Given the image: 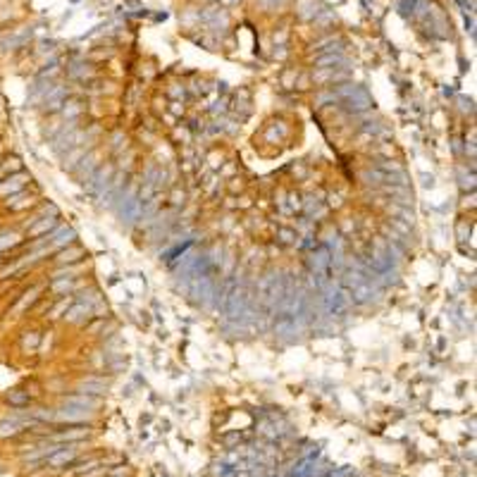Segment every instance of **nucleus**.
<instances>
[{"label":"nucleus","instance_id":"obj_1","mask_svg":"<svg viewBox=\"0 0 477 477\" xmlns=\"http://www.w3.org/2000/svg\"><path fill=\"white\" fill-rule=\"evenodd\" d=\"M79 453H81V442L63 444V446H60L55 453H50V456L43 461V465H46V468H50V470H60V468H65V465L74 463Z\"/></svg>","mask_w":477,"mask_h":477},{"label":"nucleus","instance_id":"obj_2","mask_svg":"<svg viewBox=\"0 0 477 477\" xmlns=\"http://www.w3.org/2000/svg\"><path fill=\"white\" fill-rule=\"evenodd\" d=\"M93 420V413L91 410H81V408H72V406H63V408H55L53 413V425H86V422Z\"/></svg>","mask_w":477,"mask_h":477},{"label":"nucleus","instance_id":"obj_3","mask_svg":"<svg viewBox=\"0 0 477 477\" xmlns=\"http://www.w3.org/2000/svg\"><path fill=\"white\" fill-rule=\"evenodd\" d=\"M112 179V170L105 165H98V170L93 174H91L89 179L84 181V186H86V191H89L93 198H100L103 196V191L108 189V184H110Z\"/></svg>","mask_w":477,"mask_h":477},{"label":"nucleus","instance_id":"obj_4","mask_svg":"<svg viewBox=\"0 0 477 477\" xmlns=\"http://www.w3.org/2000/svg\"><path fill=\"white\" fill-rule=\"evenodd\" d=\"M341 103H344V110L346 112L360 115V112H367L370 108H372V98H370V93H367L365 89L356 86V89H353V93H348V96H346Z\"/></svg>","mask_w":477,"mask_h":477},{"label":"nucleus","instance_id":"obj_5","mask_svg":"<svg viewBox=\"0 0 477 477\" xmlns=\"http://www.w3.org/2000/svg\"><path fill=\"white\" fill-rule=\"evenodd\" d=\"M89 429H86V425H74V427L69 429H57V432H53V434L48 437V442L53 444H72V442H84V439H89Z\"/></svg>","mask_w":477,"mask_h":477},{"label":"nucleus","instance_id":"obj_6","mask_svg":"<svg viewBox=\"0 0 477 477\" xmlns=\"http://www.w3.org/2000/svg\"><path fill=\"white\" fill-rule=\"evenodd\" d=\"M110 389V382L103 380V377H84L76 384V394H89V396H105Z\"/></svg>","mask_w":477,"mask_h":477},{"label":"nucleus","instance_id":"obj_7","mask_svg":"<svg viewBox=\"0 0 477 477\" xmlns=\"http://www.w3.org/2000/svg\"><path fill=\"white\" fill-rule=\"evenodd\" d=\"M63 406H72V408H81V410L96 413V410L103 406V399L89 396V394H69V396H65L63 399Z\"/></svg>","mask_w":477,"mask_h":477},{"label":"nucleus","instance_id":"obj_8","mask_svg":"<svg viewBox=\"0 0 477 477\" xmlns=\"http://www.w3.org/2000/svg\"><path fill=\"white\" fill-rule=\"evenodd\" d=\"M377 294H380V289H377V284H372L370 279H367V282H363L360 286H356V289L348 291V296H351V303H356V305H367V303H372L375 298H377Z\"/></svg>","mask_w":477,"mask_h":477},{"label":"nucleus","instance_id":"obj_9","mask_svg":"<svg viewBox=\"0 0 477 477\" xmlns=\"http://www.w3.org/2000/svg\"><path fill=\"white\" fill-rule=\"evenodd\" d=\"M41 103L46 112H60L65 108V103H67V86H53Z\"/></svg>","mask_w":477,"mask_h":477},{"label":"nucleus","instance_id":"obj_10","mask_svg":"<svg viewBox=\"0 0 477 477\" xmlns=\"http://www.w3.org/2000/svg\"><path fill=\"white\" fill-rule=\"evenodd\" d=\"M91 315H93V308H91V305L81 303V301H74V303L67 308V313H65V320H67L69 325H84Z\"/></svg>","mask_w":477,"mask_h":477},{"label":"nucleus","instance_id":"obj_11","mask_svg":"<svg viewBox=\"0 0 477 477\" xmlns=\"http://www.w3.org/2000/svg\"><path fill=\"white\" fill-rule=\"evenodd\" d=\"M96 170H98V153H86L81 158V162L74 167V174L79 181H86Z\"/></svg>","mask_w":477,"mask_h":477},{"label":"nucleus","instance_id":"obj_12","mask_svg":"<svg viewBox=\"0 0 477 477\" xmlns=\"http://www.w3.org/2000/svg\"><path fill=\"white\" fill-rule=\"evenodd\" d=\"M27 181H29L27 172H14L0 184V191H3V194H17V191H24Z\"/></svg>","mask_w":477,"mask_h":477},{"label":"nucleus","instance_id":"obj_13","mask_svg":"<svg viewBox=\"0 0 477 477\" xmlns=\"http://www.w3.org/2000/svg\"><path fill=\"white\" fill-rule=\"evenodd\" d=\"M55 227H57V217H38V220H34V224L29 227V236L41 239V236H48Z\"/></svg>","mask_w":477,"mask_h":477},{"label":"nucleus","instance_id":"obj_14","mask_svg":"<svg viewBox=\"0 0 477 477\" xmlns=\"http://www.w3.org/2000/svg\"><path fill=\"white\" fill-rule=\"evenodd\" d=\"M24 422L19 420V418H14V415H10V418H5V420H0V439H7V437H17L24 432Z\"/></svg>","mask_w":477,"mask_h":477},{"label":"nucleus","instance_id":"obj_15","mask_svg":"<svg viewBox=\"0 0 477 477\" xmlns=\"http://www.w3.org/2000/svg\"><path fill=\"white\" fill-rule=\"evenodd\" d=\"M341 65H346V57L341 53H327L315 60V69H341Z\"/></svg>","mask_w":477,"mask_h":477},{"label":"nucleus","instance_id":"obj_16","mask_svg":"<svg viewBox=\"0 0 477 477\" xmlns=\"http://www.w3.org/2000/svg\"><path fill=\"white\" fill-rule=\"evenodd\" d=\"M29 38H31V31H29V29H22V31H17L14 36H7L0 46H3V50H17V48H22Z\"/></svg>","mask_w":477,"mask_h":477},{"label":"nucleus","instance_id":"obj_17","mask_svg":"<svg viewBox=\"0 0 477 477\" xmlns=\"http://www.w3.org/2000/svg\"><path fill=\"white\" fill-rule=\"evenodd\" d=\"M84 258V248H79V246H69V248H63L60 253H57V265H72V263H76V260H81Z\"/></svg>","mask_w":477,"mask_h":477},{"label":"nucleus","instance_id":"obj_18","mask_svg":"<svg viewBox=\"0 0 477 477\" xmlns=\"http://www.w3.org/2000/svg\"><path fill=\"white\" fill-rule=\"evenodd\" d=\"M5 205L10 208V210H24L27 205H31V196L27 194V191H17V194H10L7 196Z\"/></svg>","mask_w":477,"mask_h":477},{"label":"nucleus","instance_id":"obj_19","mask_svg":"<svg viewBox=\"0 0 477 477\" xmlns=\"http://www.w3.org/2000/svg\"><path fill=\"white\" fill-rule=\"evenodd\" d=\"M74 289H76L74 277H57L50 284V291H55V294H69V291H74Z\"/></svg>","mask_w":477,"mask_h":477},{"label":"nucleus","instance_id":"obj_20","mask_svg":"<svg viewBox=\"0 0 477 477\" xmlns=\"http://www.w3.org/2000/svg\"><path fill=\"white\" fill-rule=\"evenodd\" d=\"M7 403H10V406H14V408H29L31 399H29L27 391L14 389V391H10V394H7Z\"/></svg>","mask_w":477,"mask_h":477},{"label":"nucleus","instance_id":"obj_21","mask_svg":"<svg viewBox=\"0 0 477 477\" xmlns=\"http://www.w3.org/2000/svg\"><path fill=\"white\" fill-rule=\"evenodd\" d=\"M22 239L17 232H0V251H7L12 248V246H17Z\"/></svg>","mask_w":477,"mask_h":477},{"label":"nucleus","instance_id":"obj_22","mask_svg":"<svg viewBox=\"0 0 477 477\" xmlns=\"http://www.w3.org/2000/svg\"><path fill=\"white\" fill-rule=\"evenodd\" d=\"M38 294H41V289H38V286H34V289H31V291H27V294H24V298H22V301H19V305H17V313L27 310L29 305H31V303H34V301H36V296H38Z\"/></svg>","mask_w":477,"mask_h":477},{"label":"nucleus","instance_id":"obj_23","mask_svg":"<svg viewBox=\"0 0 477 477\" xmlns=\"http://www.w3.org/2000/svg\"><path fill=\"white\" fill-rule=\"evenodd\" d=\"M72 303H74L72 298H63V301H60V303H57L55 308L50 310V318H53V320H57V318H65V313H67V308H69V305H72Z\"/></svg>","mask_w":477,"mask_h":477},{"label":"nucleus","instance_id":"obj_24","mask_svg":"<svg viewBox=\"0 0 477 477\" xmlns=\"http://www.w3.org/2000/svg\"><path fill=\"white\" fill-rule=\"evenodd\" d=\"M63 112H65V117H76V115L81 112V103H76V100H72V103H65Z\"/></svg>","mask_w":477,"mask_h":477},{"label":"nucleus","instance_id":"obj_25","mask_svg":"<svg viewBox=\"0 0 477 477\" xmlns=\"http://www.w3.org/2000/svg\"><path fill=\"white\" fill-rule=\"evenodd\" d=\"M5 172H22V160L19 158H7L5 160Z\"/></svg>","mask_w":477,"mask_h":477},{"label":"nucleus","instance_id":"obj_26","mask_svg":"<svg viewBox=\"0 0 477 477\" xmlns=\"http://www.w3.org/2000/svg\"><path fill=\"white\" fill-rule=\"evenodd\" d=\"M38 341H41V337H38V334H36V332H31V337H24V341H22V346H24V348H27V346H31V348H36V346H38Z\"/></svg>","mask_w":477,"mask_h":477},{"label":"nucleus","instance_id":"obj_27","mask_svg":"<svg viewBox=\"0 0 477 477\" xmlns=\"http://www.w3.org/2000/svg\"><path fill=\"white\" fill-rule=\"evenodd\" d=\"M279 239H282L284 243H291L294 239H296V234H294L291 229H279Z\"/></svg>","mask_w":477,"mask_h":477},{"label":"nucleus","instance_id":"obj_28","mask_svg":"<svg viewBox=\"0 0 477 477\" xmlns=\"http://www.w3.org/2000/svg\"><path fill=\"white\" fill-rule=\"evenodd\" d=\"M43 215H46V217H57V215H60V210H57V205L48 203V205H43Z\"/></svg>","mask_w":477,"mask_h":477}]
</instances>
